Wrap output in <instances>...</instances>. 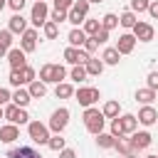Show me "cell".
Segmentation results:
<instances>
[{
	"instance_id": "obj_39",
	"label": "cell",
	"mask_w": 158,
	"mask_h": 158,
	"mask_svg": "<svg viewBox=\"0 0 158 158\" xmlns=\"http://www.w3.org/2000/svg\"><path fill=\"white\" fill-rule=\"evenodd\" d=\"M7 81H10L12 86H22V74H20V69H12L10 77H7Z\"/></svg>"
},
{
	"instance_id": "obj_49",
	"label": "cell",
	"mask_w": 158,
	"mask_h": 158,
	"mask_svg": "<svg viewBox=\"0 0 158 158\" xmlns=\"http://www.w3.org/2000/svg\"><path fill=\"white\" fill-rule=\"evenodd\" d=\"M148 15H151L153 20H158V0H153V2L148 5Z\"/></svg>"
},
{
	"instance_id": "obj_52",
	"label": "cell",
	"mask_w": 158,
	"mask_h": 158,
	"mask_svg": "<svg viewBox=\"0 0 158 158\" xmlns=\"http://www.w3.org/2000/svg\"><path fill=\"white\" fill-rule=\"evenodd\" d=\"M0 118H5V106H0Z\"/></svg>"
},
{
	"instance_id": "obj_55",
	"label": "cell",
	"mask_w": 158,
	"mask_h": 158,
	"mask_svg": "<svg viewBox=\"0 0 158 158\" xmlns=\"http://www.w3.org/2000/svg\"><path fill=\"white\" fill-rule=\"evenodd\" d=\"M89 2H101V0H89Z\"/></svg>"
},
{
	"instance_id": "obj_22",
	"label": "cell",
	"mask_w": 158,
	"mask_h": 158,
	"mask_svg": "<svg viewBox=\"0 0 158 158\" xmlns=\"http://www.w3.org/2000/svg\"><path fill=\"white\" fill-rule=\"evenodd\" d=\"M101 59H104V64H111V67H114V64L121 62V52H118L116 47H106L104 54H101Z\"/></svg>"
},
{
	"instance_id": "obj_10",
	"label": "cell",
	"mask_w": 158,
	"mask_h": 158,
	"mask_svg": "<svg viewBox=\"0 0 158 158\" xmlns=\"http://www.w3.org/2000/svg\"><path fill=\"white\" fill-rule=\"evenodd\" d=\"M20 47H22L25 52H35V49H37V30H35V27H27V30L22 32Z\"/></svg>"
},
{
	"instance_id": "obj_28",
	"label": "cell",
	"mask_w": 158,
	"mask_h": 158,
	"mask_svg": "<svg viewBox=\"0 0 158 158\" xmlns=\"http://www.w3.org/2000/svg\"><path fill=\"white\" fill-rule=\"evenodd\" d=\"M101 111H104V116H106V118H116V116H118V111H121V106H118V101H114V99H111V101H106V104H104V109H101Z\"/></svg>"
},
{
	"instance_id": "obj_31",
	"label": "cell",
	"mask_w": 158,
	"mask_h": 158,
	"mask_svg": "<svg viewBox=\"0 0 158 158\" xmlns=\"http://www.w3.org/2000/svg\"><path fill=\"white\" fill-rule=\"evenodd\" d=\"M40 79H42L44 84H54V64H44V67L40 69Z\"/></svg>"
},
{
	"instance_id": "obj_17",
	"label": "cell",
	"mask_w": 158,
	"mask_h": 158,
	"mask_svg": "<svg viewBox=\"0 0 158 158\" xmlns=\"http://www.w3.org/2000/svg\"><path fill=\"white\" fill-rule=\"evenodd\" d=\"M86 37H89V35H86V32H84L81 27H74V30H72V32L67 35V40H69V44H72V47H84Z\"/></svg>"
},
{
	"instance_id": "obj_8",
	"label": "cell",
	"mask_w": 158,
	"mask_h": 158,
	"mask_svg": "<svg viewBox=\"0 0 158 158\" xmlns=\"http://www.w3.org/2000/svg\"><path fill=\"white\" fill-rule=\"evenodd\" d=\"M133 37H136L138 42H151V40L156 37V30H153V25H148V22H136V25H133Z\"/></svg>"
},
{
	"instance_id": "obj_43",
	"label": "cell",
	"mask_w": 158,
	"mask_h": 158,
	"mask_svg": "<svg viewBox=\"0 0 158 158\" xmlns=\"http://www.w3.org/2000/svg\"><path fill=\"white\" fill-rule=\"evenodd\" d=\"M96 47H99V42H96V37L91 35V37H86V42H84V49L91 54V52H96Z\"/></svg>"
},
{
	"instance_id": "obj_32",
	"label": "cell",
	"mask_w": 158,
	"mask_h": 158,
	"mask_svg": "<svg viewBox=\"0 0 158 158\" xmlns=\"http://www.w3.org/2000/svg\"><path fill=\"white\" fill-rule=\"evenodd\" d=\"M153 99H156V91H153V89H148V86L136 91V101H141V104H151Z\"/></svg>"
},
{
	"instance_id": "obj_15",
	"label": "cell",
	"mask_w": 158,
	"mask_h": 158,
	"mask_svg": "<svg viewBox=\"0 0 158 158\" xmlns=\"http://www.w3.org/2000/svg\"><path fill=\"white\" fill-rule=\"evenodd\" d=\"M7 30H10L12 35H22V32L27 30V20L22 17V12H15V15L10 17V22H7Z\"/></svg>"
},
{
	"instance_id": "obj_2",
	"label": "cell",
	"mask_w": 158,
	"mask_h": 158,
	"mask_svg": "<svg viewBox=\"0 0 158 158\" xmlns=\"http://www.w3.org/2000/svg\"><path fill=\"white\" fill-rule=\"evenodd\" d=\"M47 20H49V7H47V2H44V0H35L32 12H30V22H32L35 27H44Z\"/></svg>"
},
{
	"instance_id": "obj_1",
	"label": "cell",
	"mask_w": 158,
	"mask_h": 158,
	"mask_svg": "<svg viewBox=\"0 0 158 158\" xmlns=\"http://www.w3.org/2000/svg\"><path fill=\"white\" fill-rule=\"evenodd\" d=\"M104 123H106L104 111H99V109H94V106H86V111H84V126H86V131L96 136V133L104 131Z\"/></svg>"
},
{
	"instance_id": "obj_13",
	"label": "cell",
	"mask_w": 158,
	"mask_h": 158,
	"mask_svg": "<svg viewBox=\"0 0 158 158\" xmlns=\"http://www.w3.org/2000/svg\"><path fill=\"white\" fill-rule=\"evenodd\" d=\"M151 133L148 131H133L131 133V143H133V151H143V148H148L151 146Z\"/></svg>"
},
{
	"instance_id": "obj_27",
	"label": "cell",
	"mask_w": 158,
	"mask_h": 158,
	"mask_svg": "<svg viewBox=\"0 0 158 158\" xmlns=\"http://www.w3.org/2000/svg\"><path fill=\"white\" fill-rule=\"evenodd\" d=\"M69 77H72V81L81 84V81L86 79V67H84V64H74V67H72V72H69Z\"/></svg>"
},
{
	"instance_id": "obj_19",
	"label": "cell",
	"mask_w": 158,
	"mask_h": 158,
	"mask_svg": "<svg viewBox=\"0 0 158 158\" xmlns=\"http://www.w3.org/2000/svg\"><path fill=\"white\" fill-rule=\"evenodd\" d=\"M114 148H116L121 156H131V153H136V151H133L131 138H126V136H118V138H116V143H114Z\"/></svg>"
},
{
	"instance_id": "obj_3",
	"label": "cell",
	"mask_w": 158,
	"mask_h": 158,
	"mask_svg": "<svg viewBox=\"0 0 158 158\" xmlns=\"http://www.w3.org/2000/svg\"><path fill=\"white\" fill-rule=\"evenodd\" d=\"M74 99H77L81 106H94V104L101 99V94H99L96 86H79V89L74 91Z\"/></svg>"
},
{
	"instance_id": "obj_29",
	"label": "cell",
	"mask_w": 158,
	"mask_h": 158,
	"mask_svg": "<svg viewBox=\"0 0 158 158\" xmlns=\"http://www.w3.org/2000/svg\"><path fill=\"white\" fill-rule=\"evenodd\" d=\"M101 27L104 30H114V27H118V15H114V12H106L104 17H101Z\"/></svg>"
},
{
	"instance_id": "obj_54",
	"label": "cell",
	"mask_w": 158,
	"mask_h": 158,
	"mask_svg": "<svg viewBox=\"0 0 158 158\" xmlns=\"http://www.w3.org/2000/svg\"><path fill=\"white\" fill-rule=\"evenodd\" d=\"M123 158H138V156H136V153H131V156H123Z\"/></svg>"
},
{
	"instance_id": "obj_40",
	"label": "cell",
	"mask_w": 158,
	"mask_h": 158,
	"mask_svg": "<svg viewBox=\"0 0 158 158\" xmlns=\"http://www.w3.org/2000/svg\"><path fill=\"white\" fill-rule=\"evenodd\" d=\"M111 133H114L116 138H118V136H126V133H123V128H121V118H118V116H116V118H111Z\"/></svg>"
},
{
	"instance_id": "obj_21",
	"label": "cell",
	"mask_w": 158,
	"mask_h": 158,
	"mask_svg": "<svg viewBox=\"0 0 158 158\" xmlns=\"http://www.w3.org/2000/svg\"><path fill=\"white\" fill-rule=\"evenodd\" d=\"M27 91H30L32 99H42V96L47 94V84H44L42 79H35V81H30V89H27Z\"/></svg>"
},
{
	"instance_id": "obj_23",
	"label": "cell",
	"mask_w": 158,
	"mask_h": 158,
	"mask_svg": "<svg viewBox=\"0 0 158 158\" xmlns=\"http://www.w3.org/2000/svg\"><path fill=\"white\" fill-rule=\"evenodd\" d=\"M30 101H32L30 91H27V89H20V86H17V91L12 94V104H17V106H22V109H25V106H27Z\"/></svg>"
},
{
	"instance_id": "obj_48",
	"label": "cell",
	"mask_w": 158,
	"mask_h": 158,
	"mask_svg": "<svg viewBox=\"0 0 158 158\" xmlns=\"http://www.w3.org/2000/svg\"><path fill=\"white\" fill-rule=\"evenodd\" d=\"M7 101H12V94L7 89H0V106H5Z\"/></svg>"
},
{
	"instance_id": "obj_11",
	"label": "cell",
	"mask_w": 158,
	"mask_h": 158,
	"mask_svg": "<svg viewBox=\"0 0 158 158\" xmlns=\"http://www.w3.org/2000/svg\"><path fill=\"white\" fill-rule=\"evenodd\" d=\"M133 47H136V37H133V32L118 35V40H116V49H118L121 54H131Z\"/></svg>"
},
{
	"instance_id": "obj_51",
	"label": "cell",
	"mask_w": 158,
	"mask_h": 158,
	"mask_svg": "<svg viewBox=\"0 0 158 158\" xmlns=\"http://www.w3.org/2000/svg\"><path fill=\"white\" fill-rule=\"evenodd\" d=\"M7 52H10V49H7V47L0 42V57H7Z\"/></svg>"
},
{
	"instance_id": "obj_12",
	"label": "cell",
	"mask_w": 158,
	"mask_h": 158,
	"mask_svg": "<svg viewBox=\"0 0 158 158\" xmlns=\"http://www.w3.org/2000/svg\"><path fill=\"white\" fill-rule=\"evenodd\" d=\"M138 123H143V126H153L156 121H158V111L151 106V104H143V109L138 111Z\"/></svg>"
},
{
	"instance_id": "obj_25",
	"label": "cell",
	"mask_w": 158,
	"mask_h": 158,
	"mask_svg": "<svg viewBox=\"0 0 158 158\" xmlns=\"http://www.w3.org/2000/svg\"><path fill=\"white\" fill-rule=\"evenodd\" d=\"M54 94H57V99H72L74 96V86L67 84V81H59L57 89H54Z\"/></svg>"
},
{
	"instance_id": "obj_38",
	"label": "cell",
	"mask_w": 158,
	"mask_h": 158,
	"mask_svg": "<svg viewBox=\"0 0 158 158\" xmlns=\"http://www.w3.org/2000/svg\"><path fill=\"white\" fill-rule=\"evenodd\" d=\"M151 0H131V10L133 12H148Z\"/></svg>"
},
{
	"instance_id": "obj_7",
	"label": "cell",
	"mask_w": 158,
	"mask_h": 158,
	"mask_svg": "<svg viewBox=\"0 0 158 158\" xmlns=\"http://www.w3.org/2000/svg\"><path fill=\"white\" fill-rule=\"evenodd\" d=\"M67 123H69V109H57L54 114H52V118H49V128L54 131V133H62L64 128H67Z\"/></svg>"
},
{
	"instance_id": "obj_34",
	"label": "cell",
	"mask_w": 158,
	"mask_h": 158,
	"mask_svg": "<svg viewBox=\"0 0 158 158\" xmlns=\"http://www.w3.org/2000/svg\"><path fill=\"white\" fill-rule=\"evenodd\" d=\"M84 20H86V15H84L81 10H77V7H72V10H69V20H67V22H72V25H77V27H79V25H84Z\"/></svg>"
},
{
	"instance_id": "obj_33",
	"label": "cell",
	"mask_w": 158,
	"mask_h": 158,
	"mask_svg": "<svg viewBox=\"0 0 158 158\" xmlns=\"http://www.w3.org/2000/svg\"><path fill=\"white\" fill-rule=\"evenodd\" d=\"M81 30L91 37V35H96L99 30H101V20H84V25H81Z\"/></svg>"
},
{
	"instance_id": "obj_42",
	"label": "cell",
	"mask_w": 158,
	"mask_h": 158,
	"mask_svg": "<svg viewBox=\"0 0 158 158\" xmlns=\"http://www.w3.org/2000/svg\"><path fill=\"white\" fill-rule=\"evenodd\" d=\"M0 42L10 49V47H12V32H10V30H0Z\"/></svg>"
},
{
	"instance_id": "obj_45",
	"label": "cell",
	"mask_w": 158,
	"mask_h": 158,
	"mask_svg": "<svg viewBox=\"0 0 158 158\" xmlns=\"http://www.w3.org/2000/svg\"><path fill=\"white\" fill-rule=\"evenodd\" d=\"M74 2H77V0H54V7H59V10H72Z\"/></svg>"
},
{
	"instance_id": "obj_47",
	"label": "cell",
	"mask_w": 158,
	"mask_h": 158,
	"mask_svg": "<svg viewBox=\"0 0 158 158\" xmlns=\"http://www.w3.org/2000/svg\"><path fill=\"white\" fill-rule=\"evenodd\" d=\"M94 37H96V42H99V44H104V42L109 40V30H104V27H101V30H99Z\"/></svg>"
},
{
	"instance_id": "obj_53",
	"label": "cell",
	"mask_w": 158,
	"mask_h": 158,
	"mask_svg": "<svg viewBox=\"0 0 158 158\" xmlns=\"http://www.w3.org/2000/svg\"><path fill=\"white\" fill-rule=\"evenodd\" d=\"M7 5V0H0V12H2V7Z\"/></svg>"
},
{
	"instance_id": "obj_41",
	"label": "cell",
	"mask_w": 158,
	"mask_h": 158,
	"mask_svg": "<svg viewBox=\"0 0 158 158\" xmlns=\"http://www.w3.org/2000/svg\"><path fill=\"white\" fill-rule=\"evenodd\" d=\"M64 77H67V69H64L62 64H54V84L64 81Z\"/></svg>"
},
{
	"instance_id": "obj_6",
	"label": "cell",
	"mask_w": 158,
	"mask_h": 158,
	"mask_svg": "<svg viewBox=\"0 0 158 158\" xmlns=\"http://www.w3.org/2000/svg\"><path fill=\"white\" fill-rule=\"evenodd\" d=\"M89 57H91V54H89L84 47H72V44H69V47L64 49V59H67L72 67H74V64H86Z\"/></svg>"
},
{
	"instance_id": "obj_5",
	"label": "cell",
	"mask_w": 158,
	"mask_h": 158,
	"mask_svg": "<svg viewBox=\"0 0 158 158\" xmlns=\"http://www.w3.org/2000/svg\"><path fill=\"white\" fill-rule=\"evenodd\" d=\"M5 118H7L10 123H17V126H22V123H30V116H27V111H25L22 106H17V104H7V106H5Z\"/></svg>"
},
{
	"instance_id": "obj_30",
	"label": "cell",
	"mask_w": 158,
	"mask_h": 158,
	"mask_svg": "<svg viewBox=\"0 0 158 158\" xmlns=\"http://www.w3.org/2000/svg\"><path fill=\"white\" fill-rule=\"evenodd\" d=\"M42 30H44V37H47V40H57V35H59V25H57L54 20H47Z\"/></svg>"
},
{
	"instance_id": "obj_4",
	"label": "cell",
	"mask_w": 158,
	"mask_h": 158,
	"mask_svg": "<svg viewBox=\"0 0 158 158\" xmlns=\"http://www.w3.org/2000/svg\"><path fill=\"white\" fill-rule=\"evenodd\" d=\"M27 133L35 143H49V126H44L42 121H30L27 123Z\"/></svg>"
},
{
	"instance_id": "obj_46",
	"label": "cell",
	"mask_w": 158,
	"mask_h": 158,
	"mask_svg": "<svg viewBox=\"0 0 158 158\" xmlns=\"http://www.w3.org/2000/svg\"><path fill=\"white\" fill-rule=\"evenodd\" d=\"M25 2L27 0H7V5L15 10V12H22V7H25Z\"/></svg>"
},
{
	"instance_id": "obj_9",
	"label": "cell",
	"mask_w": 158,
	"mask_h": 158,
	"mask_svg": "<svg viewBox=\"0 0 158 158\" xmlns=\"http://www.w3.org/2000/svg\"><path fill=\"white\" fill-rule=\"evenodd\" d=\"M7 62H10L12 69H22V67L27 64V52H25L22 47H10V52H7Z\"/></svg>"
},
{
	"instance_id": "obj_35",
	"label": "cell",
	"mask_w": 158,
	"mask_h": 158,
	"mask_svg": "<svg viewBox=\"0 0 158 158\" xmlns=\"http://www.w3.org/2000/svg\"><path fill=\"white\" fill-rule=\"evenodd\" d=\"M20 74H22V84H30V81H35V79H37V72H35L30 64H25V67L20 69Z\"/></svg>"
},
{
	"instance_id": "obj_20",
	"label": "cell",
	"mask_w": 158,
	"mask_h": 158,
	"mask_svg": "<svg viewBox=\"0 0 158 158\" xmlns=\"http://www.w3.org/2000/svg\"><path fill=\"white\" fill-rule=\"evenodd\" d=\"M84 67H86V74H91V77H99V74L104 72V67H106V64H104V59H96V57H89V62H86Z\"/></svg>"
},
{
	"instance_id": "obj_56",
	"label": "cell",
	"mask_w": 158,
	"mask_h": 158,
	"mask_svg": "<svg viewBox=\"0 0 158 158\" xmlns=\"http://www.w3.org/2000/svg\"><path fill=\"white\" fill-rule=\"evenodd\" d=\"M146 158H158V156H146Z\"/></svg>"
},
{
	"instance_id": "obj_16",
	"label": "cell",
	"mask_w": 158,
	"mask_h": 158,
	"mask_svg": "<svg viewBox=\"0 0 158 158\" xmlns=\"http://www.w3.org/2000/svg\"><path fill=\"white\" fill-rule=\"evenodd\" d=\"M17 138H20V128H17V123H7V126L0 128V141H2V143H15Z\"/></svg>"
},
{
	"instance_id": "obj_24",
	"label": "cell",
	"mask_w": 158,
	"mask_h": 158,
	"mask_svg": "<svg viewBox=\"0 0 158 158\" xmlns=\"http://www.w3.org/2000/svg\"><path fill=\"white\" fill-rule=\"evenodd\" d=\"M136 22H138V20H136V12H133V10H126L123 15H118V25L126 27V30H133Z\"/></svg>"
},
{
	"instance_id": "obj_44",
	"label": "cell",
	"mask_w": 158,
	"mask_h": 158,
	"mask_svg": "<svg viewBox=\"0 0 158 158\" xmlns=\"http://www.w3.org/2000/svg\"><path fill=\"white\" fill-rule=\"evenodd\" d=\"M146 81H148V89H153V91H158V72H151Z\"/></svg>"
},
{
	"instance_id": "obj_18",
	"label": "cell",
	"mask_w": 158,
	"mask_h": 158,
	"mask_svg": "<svg viewBox=\"0 0 158 158\" xmlns=\"http://www.w3.org/2000/svg\"><path fill=\"white\" fill-rule=\"evenodd\" d=\"M121 128H123L126 136H131V133L138 128V118H136L133 114H123V116H121Z\"/></svg>"
},
{
	"instance_id": "obj_50",
	"label": "cell",
	"mask_w": 158,
	"mask_h": 158,
	"mask_svg": "<svg viewBox=\"0 0 158 158\" xmlns=\"http://www.w3.org/2000/svg\"><path fill=\"white\" fill-rule=\"evenodd\" d=\"M59 158H77V153H74L72 148H62V151H59Z\"/></svg>"
},
{
	"instance_id": "obj_37",
	"label": "cell",
	"mask_w": 158,
	"mask_h": 158,
	"mask_svg": "<svg viewBox=\"0 0 158 158\" xmlns=\"http://www.w3.org/2000/svg\"><path fill=\"white\" fill-rule=\"evenodd\" d=\"M47 146H49L52 151H57V153H59L62 148H67V146H64V138H62L59 133H57V136H49V143H47Z\"/></svg>"
},
{
	"instance_id": "obj_26",
	"label": "cell",
	"mask_w": 158,
	"mask_h": 158,
	"mask_svg": "<svg viewBox=\"0 0 158 158\" xmlns=\"http://www.w3.org/2000/svg\"><path fill=\"white\" fill-rule=\"evenodd\" d=\"M114 143H116V136L114 133H96V146L99 148H114Z\"/></svg>"
},
{
	"instance_id": "obj_14",
	"label": "cell",
	"mask_w": 158,
	"mask_h": 158,
	"mask_svg": "<svg viewBox=\"0 0 158 158\" xmlns=\"http://www.w3.org/2000/svg\"><path fill=\"white\" fill-rule=\"evenodd\" d=\"M7 158H42V153L30 148V146H20V148H10Z\"/></svg>"
},
{
	"instance_id": "obj_36",
	"label": "cell",
	"mask_w": 158,
	"mask_h": 158,
	"mask_svg": "<svg viewBox=\"0 0 158 158\" xmlns=\"http://www.w3.org/2000/svg\"><path fill=\"white\" fill-rule=\"evenodd\" d=\"M49 20H54V22L59 25V22H64V20H69V10H59V7H54V10L49 12Z\"/></svg>"
}]
</instances>
